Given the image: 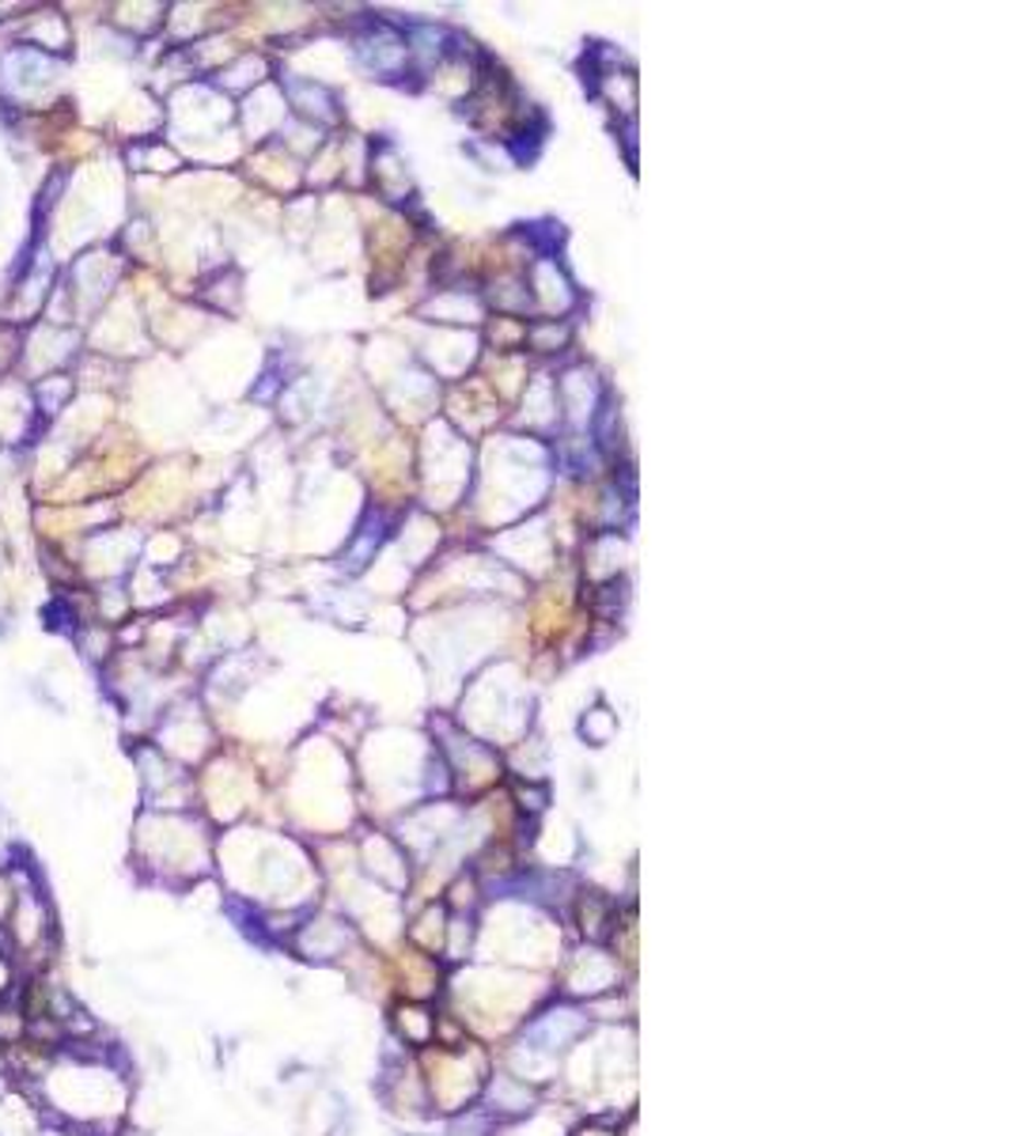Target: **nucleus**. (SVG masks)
<instances>
[{
	"label": "nucleus",
	"instance_id": "2",
	"mask_svg": "<svg viewBox=\"0 0 1011 1136\" xmlns=\"http://www.w3.org/2000/svg\"><path fill=\"white\" fill-rule=\"evenodd\" d=\"M345 947H349V928L337 925V920H318V925L303 928L300 932V951L307 954V959H334V954H341Z\"/></svg>",
	"mask_w": 1011,
	"mask_h": 1136
},
{
	"label": "nucleus",
	"instance_id": "5",
	"mask_svg": "<svg viewBox=\"0 0 1011 1136\" xmlns=\"http://www.w3.org/2000/svg\"><path fill=\"white\" fill-rule=\"evenodd\" d=\"M580 1136H614V1133H606V1129H583Z\"/></svg>",
	"mask_w": 1011,
	"mask_h": 1136
},
{
	"label": "nucleus",
	"instance_id": "1",
	"mask_svg": "<svg viewBox=\"0 0 1011 1136\" xmlns=\"http://www.w3.org/2000/svg\"><path fill=\"white\" fill-rule=\"evenodd\" d=\"M588 1031V1019L577 1008H554L527 1027V1039L534 1042L531 1050H565L569 1042H577Z\"/></svg>",
	"mask_w": 1011,
	"mask_h": 1136
},
{
	"label": "nucleus",
	"instance_id": "4",
	"mask_svg": "<svg viewBox=\"0 0 1011 1136\" xmlns=\"http://www.w3.org/2000/svg\"><path fill=\"white\" fill-rule=\"evenodd\" d=\"M35 394H38V402H43V414H54L57 402H65L72 394V383H69V375H49L35 386Z\"/></svg>",
	"mask_w": 1011,
	"mask_h": 1136
},
{
	"label": "nucleus",
	"instance_id": "3",
	"mask_svg": "<svg viewBox=\"0 0 1011 1136\" xmlns=\"http://www.w3.org/2000/svg\"><path fill=\"white\" fill-rule=\"evenodd\" d=\"M492 1102H497V1114H527L534 1094L523 1088V1083H515L512 1076H500L497 1083H492Z\"/></svg>",
	"mask_w": 1011,
	"mask_h": 1136
}]
</instances>
